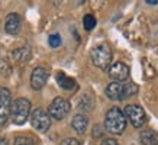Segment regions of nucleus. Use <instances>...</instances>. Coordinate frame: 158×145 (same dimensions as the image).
<instances>
[{
	"label": "nucleus",
	"instance_id": "nucleus-14",
	"mask_svg": "<svg viewBox=\"0 0 158 145\" xmlns=\"http://www.w3.org/2000/svg\"><path fill=\"white\" fill-rule=\"evenodd\" d=\"M139 141L142 145H158V132H154L151 129L142 130L139 134Z\"/></svg>",
	"mask_w": 158,
	"mask_h": 145
},
{
	"label": "nucleus",
	"instance_id": "nucleus-9",
	"mask_svg": "<svg viewBox=\"0 0 158 145\" xmlns=\"http://www.w3.org/2000/svg\"><path fill=\"white\" fill-rule=\"evenodd\" d=\"M109 77L113 81H118V83L125 81V80H128V77H129V67L125 63L112 64L109 68Z\"/></svg>",
	"mask_w": 158,
	"mask_h": 145
},
{
	"label": "nucleus",
	"instance_id": "nucleus-21",
	"mask_svg": "<svg viewBox=\"0 0 158 145\" xmlns=\"http://www.w3.org/2000/svg\"><path fill=\"white\" fill-rule=\"evenodd\" d=\"M102 135H103V132H102V126L96 125L94 128H93V138H100Z\"/></svg>",
	"mask_w": 158,
	"mask_h": 145
},
{
	"label": "nucleus",
	"instance_id": "nucleus-3",
	"mask_svg": "<svg viewBox=\"0 0 158 145\" xmlns=\"http://www.w3.org/2000/svg\"><path fill=\"white\" fill-rule=\"evenodd\" d=\"M91 63L100 70H109L112 63V51L106 44H100L91 49L90 52Z\"/></svg>",
	"mask_w": 158,
	"mask_h": 145
},
{
	"label": "nucleus",
	"instance_id": "nucleus-12",
	"mask_svg": "<svg viewBox=\"0 0 158 145\" xmlns=\"http://www.w3.org/2000/svg\"><path fill=\"white\" fill-rule=\"evenodd\" d=\"M71 126L78 135H83L87 130V126H89V118H87L86 115H83V113H77V115L73 118Z\"/></svg>",
	"mask_w": 158,
	"mask_h": 145
},
{
	"label": "nucleus",
	"instance_id": "nucleus-18",
	"mask_svg": "<svg viewBox=\"0 0 158 145\" xmlns=\"http://www.w3.org/2000/svg\"><path fill=\"white\" fill-rule=\"evenodd\" d=\"M48 44H49V47H51V48H58V47H60V45L62 44L61 35H60V34H52V35H49Z\"/></svg>",
	"mask_w": 158,
	"mask_h": 145
},
{
	"label": "nucleus",
	"instance_id": "nucleus-19",
	"mask_svg": "<svg viewBox=\"0 0 158 145\" xmlns=\"http://www.w3.org/2000/svg\"><path fill=\"white\" fill-rule=\"evenodd\" d=\"M13 145H35V141L31 136H16Z\"/></svg>",
	"mask_w": 158,
	"mask_h": 145
},
{
	"label": "nucleus",
	"instance_id": "nucleus-24",
	"mask_svg": "<svg viewBox=\"0 0 158 145\" xmlns=\"http://www.w3.org/2000/svg\"><path fill=\"white\" fill-rule=\"evenodd\" d=\"M0 145H9V142H7V139H5V138H3V139L0 141Z\"/></svg>",
	"mask_w": 158,
	"mask_h": 145
},
{
	"label": "nucleus",
	"instance_id": "nucleus-23",
	"mask_svg": "<svg viewBox=\"0 0 158 145\" xmlns=\"http://www.w3.org/2000/svg\"><path fill=\"white\" fill-rule=\"evenodd\" d=\"M145 3H147V5H151V6H154V5H158V2H157V0H147Z\"/></svg>",
	"mask_w": 158,
	"mask_h": 145
},
{
	"label": "nucleus",
	"instance_id": "nucleus-13",
	"mask_svg": "<svg viewBox=\"0 0 158 145\" xmlns=\"http://www.w3.org/2000/svg\"><path fill=\"white\" fill-rule=\"evenodd\" d=\"M55 78H57V83L60 84V87L64 89V90H74V89H76V80L71 77H68L65 72L58 71Z\"/></svg>",
	"mask_w": 158,
	"mask_h": 145
},
{
	"label": "nucleus",
	"instance_id": "nucleus-10",
	"mask_svg": "<svg viewBox=\"0 0 158 145\" xmlns=\"http://www.w3.org/2000/svg\"><path fill=\"white\" fill-rule=\"evenodd\" d=\"M105 93L110 100H125L126 99V96H125V84L118 81L109 83L105 89Z\"/></svg>",
	"mask_w": 158,
	"mask_h": 145
},
{
	"label": "nucleus",
	"instance_id": "nucleus-2",
	"mask_svg": "<svg viewBox=\"0 0 158 145\" xmlns=\"http://www.w3.org/2000/svg\"><path fill=\"white\" fill-rule=\"evenodd\" d=\"M31 102L26 97H18L15 99L12 103V112H10V118L13 121L15 125H23L31 118Z\"/></svg>",
	"mask_w": 158,
	"mask_h": 145
},
{
	"label": "nucleus",
	"instance_id": "nucleus-6",
	"mask_svg": "<svg viewBox=\"0 0 158 145\" xmlns=\"http://www.w3.org/2000/svg\"><path fill=\"white\" fill-rule=\"evenodd\" d=\"M125 116L126 119L131 122V125L139 129L145 125L147 122V115H145V110L138 105H128V106L123 109Z\"/></svg>",
	"mask_w": 158,
	"mask_h": 145
},
{
	"label": "nucleus",
	"instance_id": "nucleus-4",
	"mask_svg": "<svg viewBox=\"0 0 158 145\" xmlns=\"http://www.w3.org/2000/svg\"><path fill=\"white\" fill-rule=\"evenodd\" d=\"M31 125L34 126L38 132H47L51 128V116L48 110H45L44 107H36L31 113Z\"/></svg>",
	"mask_w": 158,
	"mask_h": 145
},
{
	"label": "nucleus",
	"instance_id": "nucleus-17",
	"mask_svg": "<svg viewBox=\"0 0 158 145\" xmlns=\"http://www.w3.org/2000/svg\"><path fill=\"white\" fill-rule=\"evenodd\" d=\"M96 23H97V20L93 14H86V16L83 18V26H84L86 31H91V29L96 26Z\"/></svg>",
	"mask_w": 158,
	"mask_h": 145
},
{
	"label": "nucleus",
	"instance_id": "nucleus-15",
	"mask_svg": "<svg viewBox=\"0 0 158 145\" xmlns=\"http://www.w3.org/2000/svg\"><path fill=\"white\" fill-rule=\"evenodd\" d=\"M29 57H31L29 47H22V48L15 49L13 52H12V58H13L15 61H18V63H23V61L29 60Z\"/></svg>",
	"mask_w": 158,
	"mask_h": 145
},
{
	"label": "nucleus",
	"instance_id": "nucleus-22",
	"mask_svg": "<svg viewBox=\"0 0 158 145\" xmlns=\"http://www.w3.org/2000/svg\"><path fill=\"white\" fill-rule=\"evenodd\" d=\"M100 145H119V144H118V141L113 139V138H106V139L102 141Z\"/></svg>",
	"mask_w": 158,
	"mask_h": 145
},
{
	"label": "nucleus",
	"instance_id": "nucleus-11",
	"mask_svg": "<svg viewBox=\"0 0 158 145\" xmlns=\"http://www.w3.org/2000/svg\"><path fill=\"white\" fill-rule=\"evenodd\" d=\"M20 16L18 13H9L5 20V31L9 35H16L20 31Z\"/></svg>",
	"mask_w": 158,
	"mask_h": 145
},
{
	"label": "nucleus",
	"instance_id": "nucleus-7",
	"mask_svg": "<svg viewBox=\"0 0 158 145\" xmlns=\"http://www.w3.org/2000/svg\"><path fill=\"white\" fill-rule=\"evenodd\" d=\"M12 93L9 89L2 87L0 89V125H3L10 116L12 112Z\"/></svg>",
	"mask_w": 158,
	"mask_h": 145
},
{
	"label": "nucleus",
	"instance_id": "nucleus-20",
	"mask_svg": "<svg viewBox=\"0 0 158 145\" xmlns=\"http://www.w3.org/2000/svg\"><path fill=\"white\" fill-rule=\"evenodd\" d=\"M61 145H80V142L76 138H65L61 141Z\"/></svg>",
	"mask_w": 158,
	"mask_h": 145
},
{
	"label": "nucleus",
	"instance_id": "nucleus-5",
	"mask_svg": "<svg viewBox=\"0 0 158 145\" xmlns=\"http://www.w3.org/2000/svg\"><path fill=\"white\" fill-rule=\"evenodd\" d=\"M71 110V105H70V102L67 99H64V97H55L52 102H51V105L48 106V113L49 116L55 119V121H62L65 116L70 113Z\"/></svg>",
	"mask_w": 158,
	"mask_h": 145
},
{
	"label": "nucleus",
	"instance_id": "nucleus-8",
	"mask_svg": "<svg viewBox=\"0 0 158 145\" xmlns=\"http://www.w3.org/2000/svg\"><path fill=\"white\" fill-rule=\"evenodd\" d=\"M49 72L47 68L44 67H36L32 70V74H31V87L34 90H41L47 81H48Z\"/></svg>",
	"mask_w": 158,
	"mask_h": 145
},
{
	"label": "nucleus",
	"instance_id": "nucleus-1",
	"mask_svg": "<svg viewBox=\"0 0 158 145\" xmlns=\"http://www.w3.org/2000/svg\"><path fill=\"white\" fill-rule=\"evenodd\" d=\"M126 121L128 119L125 116V112L120 107L113 106L106 112L105 129L112 135H120V134H123L125 128H126Z\"/></svg>",
	"mask_w": 158,
	"mask_h": 145
},
{
	"label": "nucleus",
	"instance_id": "nucleus-16",
	"mask_svg": "<svg viewBox=\"0 0 158 145\" xmlns=\"http://www.w3.org/2000/svg\"><path fill=\"white\" fill-rule=\"evenodd\" d=\"M91 107H93L91 97L84 94V96L81 97V100L78 102V109H80V110H91Z\"/></svg>",
	"mask_w": 158,
	"mask_h": 145
}]
</instances>
